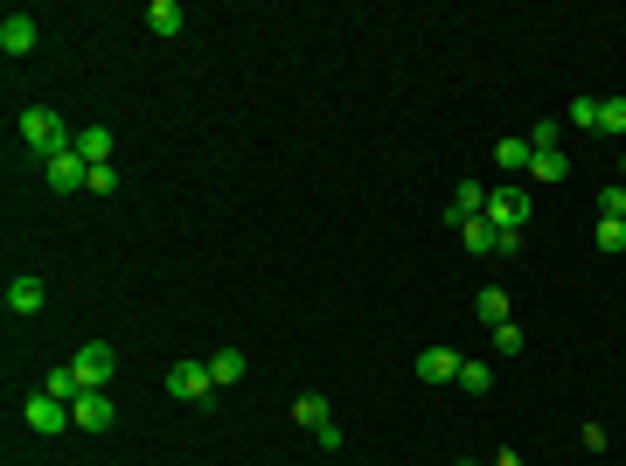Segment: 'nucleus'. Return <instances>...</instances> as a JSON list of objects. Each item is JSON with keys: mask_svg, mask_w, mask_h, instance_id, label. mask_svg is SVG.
Segmentation results:
<instances>
[{"mask_svg": "<svg viewBox=\"0 0 626 466\" xmlns=\"http://www.w3.org/2000/svg\"><path fill=\"white\" fill-rule=\"evenodd\" d=\"M327 411H334V404H327L320 390H307V397H293V425H307V432H320V425H334Z\"/></svg>", "mask_w": 626, "mask_h": 466, "instance_id": "nucleus-12", "label": "nucleus"}, {"mask_svg": "<svg viewBox=\"0 0 626 466\" xmlns=\"http://www.w3.org/2000/svg\"><path fill=\"white\" fill-rule=\"evenodd\" d=\"M14 133L35 147V154L49 160V154H70L77 140H70V126H63V112H49V105H28L21 119H14Z\"/></svg>", "mask_w": 626, "mask_h": 466, "instance_id": "nucleus-1", "label": "nucleus"}, {"mask_svg": "<svg viewBox=\"0 0 626 466\" xmlns=\"http://www.w3.org/2000/svg\"><path fill=\"white\" fill-rule=\"evenodd\" d=\"M529 174H536V181H564V174H571V160L550 147V154H536V160H529Z\"/></svg>", "mask_w": 626, "mask_h": 466, "instance_id": "nucleus-20", "label": "nucleus"}, {"mask_svg": "<svg viewBox=\"0 0 626 466\" xmlns=\"http://www.w3.org/2000/svg\"><path fill=\"white\" fill-rule=\"evenodd\" d=\"M460 362H467L460 348H425V355H418V376H425V383H460Z\"/></svg>", "mask_w": 626, "mask_h": 466, "instance_id": "nucleus-8", "label": "nucleus"}, {"mask_svg": "<svg viewBox=\"0 0 626 466\" xmlns=\"http://www.w3.org/2000/svg\"><path fill=\"white\" fill-rule=\"evenodd\" d=\"M460 390L487 397V390H494V369H487V362H460Z\"/></svg>", "mask_w": 626, "mask_h": 466, "instance_id": "nucleus-21", "label": "nucleus"}, {"mask_svg": "<svg viewBox=\"0 0 626 466\" xmlns=\"http://www.w3.org/2000/svg\"><path fill=\"white\" fill-rule=\"evenodd\" d=\"M620 167H626V160H620Z\"/></svg>", "mask_w": 626, "mask_h": 466, "instance_id": "nucleus-29", "label": "nucleus"}, {"mask_svg": "<svg viewBox=\"0 0 626 466\" xmlns=\"http://www.w3.org/2000/svg\"><path fill=\"white\" fill-rule=\"evenodd\" d=\"M147 28H154L160 42H174V35H181V7H174V0H154V7H147Z\"/></svg>", "mask_w": 626, "mask_h": 466, "instance_id": "nucleus-16", "label": "nucleus"}, {"mask_svg": "<svg viewBox=\"0 0 626 466\" xmlns=\"http://www.w3.org/2000/svg\"><path fill=\"white\" fill-rule=\"evenodd\" d=\"M42 181H49V188H91V160L77 154V147H70V154H49L42 160Z\"/></svg>", "mask_w": 626, "mask_h": 466, "instance_id": "nucleus-7", "label": "nucleus"}, {"mask_svg": "<svg viewBox=\"0 0 626 466\" xmlns=\"http://www.w3.org/2000/svg\"><path fill=\"white\" fill-rule=\"evenodd\" d=\"M42 390H49V397H63V404H77V397H84V383H77V369H70V362H63V369H49V376H42Z\"/></svg>", "mask_w": 626, "mask_h": 466, "instance_id": "nucleus-17", "label": "nucleus"}, {"mask_svg": "<svg viewBox=\"0 0 626 466\" xmlns=\"http://www.w3.org/2000/svg\"><path fill=\"white\" fill-rule=\"evenodd\" d=\"M473 307H480V320H487V327H501V320H508V293H501V286H480V300H473Z\"/></svg>", "mask_w": 626, "mask_h": 466, "instance_id": "nucleus-19", "label": "nucleus"}, {"mask_svg": "<svg viewBox=\"0 0 626 466\" xmlns=\"http://www.w3.org/2000/svg\"><path fill=\"white\" fill-rule=\"evenodd\" d=\"M494 160H501V167H508V174H522V167H529V160H536V147H529V133H508V140H501V147H494Z\"/></svg>", "mask_w": 626, "mask_h": 466, "instance_id": "nucleus-14", "label": "nucleus"}, {"mask_svg": "<svg viewBox=\"0 0 626 466\" xmlns=\"http://www.w3.org/2000/svg\"><path fill=\"white\" fill-rule=\"evenodd\" d=\"M599 216H613V223H626V181H620V188H599Z\"/></svg>", "mask_w": 626, "mask_h": 466, "instance_id": "nucleus-24", "label": "nucleus"}, {"mask_svg": "<svg viewBox=\"0 0 626 466\" xmlns=\"http://www.w3.org/2000/svg\"><path fill=\"white\" fill-rule=\"evenodd\" d=\"M599 126H606V133H626V98H599Z\"/></svg>", "mask_w": 626, "mask_h": 466, "instance_id": "nucleus-23", "label": "nucleus"}, {"mask_svg": "<svg viewBox=\"0 0 626 466\" xmlns=\"http://www.w3.org/2000/svg\"><path fill=\"white\" fill-rule=\"evenodd\" d=\"M571 126L592 133V126H599V98H578V105H571Z\"/></svg>", "mask_w": 626, "mask_h": 466, "instance_id": "nucleus-26", "label": "nucleus"}, {"mask_svg": "<svg viewBox=\"0 0 626 466\" xmlns=\"http://www.w3.org/2000/svg\"><path fill=\"white\" fill-rule=\"evenodd\" d=\"M529 209H536V202H529V188H494V195H487V223H494L501 237H508V230H522V223H529Z\"/></svg>", "mask_w": 626, "mask_h": 466, "instance_id": "nucleus-4", "label": "nucleus"}, {"mask_svg": "<svg viewBox=\"0 0 626 466\" xmlns=\"http://www.w3.org/2000/svg\"><path fill=\"white\" fill-rule=\"evenodd\" d=\"M460 466H467V460H460Z\"/></svg>", "mask_w": 626, "mask_h": 466, "instance_id": "nucleus-28", "label": "nucleus"}, {"mask_svg": "<svg viewBox=\"0 0 626 466\" xmlns=\"http://www.w3.org/2000/svg\"><path fill=\"white\" fill-rule=\"evenodd\" d=\"M70 418H77V432H112L119 425V404H112V390H84L70 404Z\"/></svg>", "mask_w": 626, "mask_h": 466, "instance_id": "nucleus-6", "label": "nucleus"}, {"mask_svg": "<svg viewBox=\"0 0 626 466\" xmlns=\"http://www.w3.org/2000/svg\"><path fill=\"white\" fill-rule=\"evenodd\" d=\"M21 418H28V432H42V439H56V432H70L77 418H70V404L63 397H49V390H35L28 404H21Z\"/></svg>", "mask_w": 626, "mask_h": 466, "instance_id": "nucleus-3", "label": "nucleus"}, {"mask_svg": "<svg viewBox=\"0 0 626 466\" xmlns=\"http://www.w3.org/2000/svg\"><path fill=\"white\" fill-rule=\"evenodd\" d=\"M467 216H487V188L460 181V195H453V223H467Z\"/></svg>", "mask_w": 626, "mask_h": 466, "instance_id": "nucleus-18", "label": "nucleus"}, {"mask_svg": "<svg viewBox=\"0 0 626 466\" xmlns=\"http://www.w3.org/2000/svg\"><path fill=\"white\" fill-rule=\"evenodd\" d=\"M557 140H564V126H557V119H543V126H529V147H536V154H550Z\"/></svg>", "mask_w": 626, "mask_h": 466, "instance_id": "nucleus-25", "label": "nucleus"}, {"mask_svg": "<svg viewBox=\"0 0 626 466\" xmlns=\"http://www.w3.org/2000/svg\"><path fill=\"white\" fill-rule=\"evenodd\" d=\"M216 390V376H209V362H195V355H181L174 369H167V397H181V404H195V397H209Z\"/></svg>", "mask_w": 626, "mask_h": 466, "instance_id": "nucleus-5", "label": "nucleus"}, {"mask_svg": "<svg viewBox=\"0 0 626 466\" xmlns=\"http://www.w3.org/2000/svg\"><path fill=\"white\" fill-rule=\"evenodd\" d=\"M460 244H467V251H501V230H494L487 216H467V223H460Z\"/></svg>", "mask_w": 626, "mask_h": 466, "instance_id": "nucleus-13", "label": "nucleus"}, {"mask_svg": "<svg viewBox=\"0 0 626 466\" xmlns=\"http://www.w3.org/2000/svg\"><path fill=\"white\" fill-rule=\"evenodd\" d=\"M0 49H7V56H28V49H35V14H7V21H0Z\"/></svg>", "mask_w": 626, "mask_h": 466, "instance_id": "nucleus-10", "label": "nucleus"}, {"mask_svg": "<svg viewBox=\"0 0 626 466\" xmlns=\"http://www.w3.org/2000/svg\"><path fill=\"white\" fill-rule=\"evenodd\" d=\"M244 369H251V362H244L237 348H216V355H209V376H216V390H223V383H244Z\"/></svg>", "mask_w": 626, "mask_h": 466, "instance_id": "nucleus-15", "label": "nucleus"}, {"mask_svg": "<svg viewBox=\"0 0 626 466\" xmlns=\"http://www.w3.org/2000/svg\"><path fill=\"white\" fill-rule=\"evenodd\" d=\"M70 369H77V383H84V390H105V383H112V369H119V348H112V341H84V348L70 355Z\"/></svg>", "mask_w": 626, "mask_h": 466, "instance_id": "nucleus-2", "label": "nucleus"}, {"mask_svg": "<svg viewBox=\"0 0 626 466\" xmlns=\"http://www.w3.org/2000/svg\"><path fill=\"white\" fill-rule=\"evenodd\" d=\"M592 237H599V251H626V223H613V216H599Z\"/></svg>", "mask_w": 626, "mask_h": 466, "instance_id": "nucleus-22", "label": "nucleus"}, {"mask_svg": "<svg viewBox=\"0 0 626 466\" xmlns=\"http://www.w3.org/2000/svg\"><path fill=\"white\" fill-rule=\"evenodd\" d=\"M42 300H49V293H42V279H35V272L7 279V313H21V320H28V313H42Z\"/></svg>", "mask_w": 626, "mask_h": 466, "instance_id": "nucleus-9", "label": "nucleus"}, {"mask_svg": "<svg viewBox=\"0 0 626 466\" xmlns=\"http://www.w3.org/2000/svg\"><path fill=\"white\" fill-rule=\"evenodd\" d=\"M77 154L91 160V167H112V126H84L77 133Z\"/></svg>", "mask_w": 626, "mask_h": 466, "instance_id": "nucleus-11", "label": "nucleus"}, {"mask_svg": "<svg viewBox=\"0 0 626 466\" xmlns=\"http://www.w3.org/2000/svg\"><path fill=\"white\" fill-rule=\"evenodd\" d=\"M494 348H501V355H522V327L501 320V327H494Z\"/></svg>", "mask_w": 626, "mask_h": 466, "instance_id": "nucleus-27", "label": "nucleus"}]
</instances>
